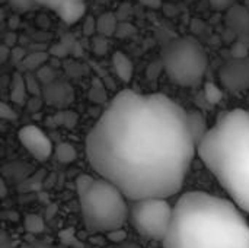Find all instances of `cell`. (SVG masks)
<instances>
[{
  "label": "cell",
  "instance_id": "6da1fadb",
  "mask_svg": "<svg viewBox=\"0 0 249 248\" xmlns=\"http://www.w3.org/2000/svg\"><path fill=\"white\" fill-rule=\"evenodd\" d=\"M196 153L187 111L163 94L120 92L86 137L93 171L133 202L178 194Z\"/></svg>",
  "mask_w": 249,
  "mask_h": 248
},
{
  "label": "cell",
  "instance_id": "7a4b0ae2",
  "mask_svg": "<svg viewBox=\"0 0 249 248\" xmlns=\"http://www.w3.org/2000/svg\"><path fill=\"white\" fill-rule=\"evenodd\" d=\"M165 248H249V224L229 200L188 191L174 206Z\"/></svg>",
  "mask_w": 249,
  "mask_h": 248
},
{
  "label": "cell",
  "instance_id": "3957f363",
  "mask_svg": "<svg viewBox=\"0 0 249 248\" xmlns=\"http://www.w3.org/2000/svg\"><path fill=\"white\" fill-rule=\"evenodd\" d=\"M197 155L232 203L249 213V111L233 110L220 115L197 146Z\"/></svg>",
  "mask_w": 249,
  "mask_h": 248
},
{
  "label": "cell",
  "instance_id": "277c9868",
  "mask_svg": "<svg viewBox=\"0 0 249 248\" xmlns=\"http://www.w3.org/2000/svg\"><path fill=\"white\" fill-rule=\"evenodd\" d=\"M79 196L82 216L86 228L92 232H111L123 229L128 221L125 196L109 181L95 178Z\"/></svg>",
  "mask_w": 249,
  "mask_h": 248
},
{
  "label": "cell",
  "instance_id": "5b68a950",
  "mask_svg": "<svg viewBox=\"0 0 249 248\" xmlns=\"http://www.w3.org/2000/svg\"><path fill=\"white\" fill-rule=\"evenodd\" d=\"M160 63L174 83L193 88L203 82L209 60L203 45L196 38L181 37L163 47Z\"/></svg>",
  "mask_w": 249,
  "mask_h": 248
},
{
  "label": "cell",
  "instance_id": "8992f818",
  "mask_svg": "<svg viewBox=\"0 0 249 248\" xmlns=\"http://www.w3.org/2000/svg\"><path fill=\"white\" fill-rule=\"evenodd\" d=\"M174 215V206L166 199H142L128 208L133 228L146 240L163 241Z\"/></svg>",
  "mask_w": 249,
  "mask_h": 248
},
{
  "label": "cell",
  "instance_id": "52a82bcc",
  "mask_svg": "<svg viewBox=\"0 0 249 248\" xmlns=\"http://www.w3.org/2000/svg\"><path fill=\"white\" fill-rule=\"evenodd\" d=\"M20 145L39 162H44L53 156L54 146L50 137L36 126L28 124L23 126L18 133Z\"/></svg>",
  "mask_w": 249,
  "mask_h": 248
},
{
  "label": "cell",
  "instance_id": "ba28073f",
  "mask_svg": "<svg viewBox=\"0 0 249 248\" xmlns=\"http://www.w3.org/2000/svg\"><path fill=\"white\" fill-rule=\"evenodd\" d=\"M222 85L229 92H242L249 89V57L231 58L219 72Z\"/></svg>",
  "mask_w": 249,
  "mask_h": 248
},
{
  "label": "cell",
  "instance_id": "9c48e42d",
  "mask_svg": "<svg viewBox=\"0 0 249 248\" xmlns=\"http://www.w3.org/2000/svg\"><path fill=\"white\" fill-rule=\"evenodd\" d=\"M225 23L236 37H249V10L244 4L235 3L226 10Z\"/></svg>",
  "mask_w": 249,
  "mask_h": 248
},
{
  "label": "cell",
  "instance_id": "30bf717a",
  "mask_svg": "<svg viewBox=\"0 0 249 248\" xmlns=\"http://www.w3.org/2000/svg\"><path fill=\"white\" fill-rule=\"evenodd\" d=\"M111 64L120 80H123L124 83L131 82L133 75H134V64L125 53L115 51L111 57Z\"/></svg>",
  "mask_w": 249,
  "mask_h": 248
},
{
  "label": "cell",
  "instance_id": "8fae6325",
  "mask_svg": "<svg viewBox=\"0 0 249 248\" xmlns=\"http://www.w3.org/2000/svg\"><path fill=\"white\" fill-rule=\"evenodd\" d=\"M187 123H188V130L191 133V137L196 146H198L209 132L204 115L200 111H187Z\"/></svg>",
  "mask_w": 249,
  "mask_h": 248
},
{
  "label": "cell",
  "instance_id": "7c38bea8",
  "mask_svg": "<svg viewBox=\"0 0 249 248\" xmlns=\"http://www.w3.org/2000/svg\"><path fill=\"white\" fill-rule=\"evenodd\" d=\"M57 12L66 23L73 25L85 16V3L82 0L67 1V3H63L61 6H58Z\"/></svg>",
  "mask_w": 249,
  "mask_h": 248
},
{
  "label": "cell",
  "instance_id": "4fadbf2b",
  "mask_svg": "<svg viewBox=\"0 0 249 248\" xmlns=\"http://www.w3.org/2000/svg\"><path fill=\"white\" fill-rule=\"evenodd\" d=\"M117 26H118V19L114 12H105L96 18V35L105 38L114 37Z\"/></svg>",
  "mask_w": 249,
  "mask_h": 248
},
{
  "label": "cell",
  "instance_id": "5bb4252c",
  "mask_svg": "<svg viewBox=\"0 0 249 248\" xmlns=\"http://www.w3.org/2000/svg\"><path fill=\"white\" fill-rule=\"evenodd\" d=\"M10 101L13 104H25L28 99V89H26V83H25V77L20 73H15L12 77V83H10Z\"/></svg>",
  "mask_w": 249,
  "mask_h": 248
},
{
  "label": "cell",
  "instance_id": "9a60e30c",
  "mask_svg": "<svg viewBox=\"0 0 249 248\" xmlns=\"http://www.w3.org/2000/svg\"><path fill=\"white\" fill-rule=\"evenodd\" d=\"M47 61H48L47 51H32L25 56V58L20 61V66L28 73H32V72H38L42 66H45Z\"/></svg>",
  "mask_w": 249,
  "mask_h": 248
},
{
  "label": "cell",
  "instance_id": "2e32d148",
  "mask_svg": "<svg viewBox=\"0 0 249 248\" xmlns=\"http://www.w3.org/2000/svg\"><path fill=\"white\" fill-rule=\"evenodd\" d=\"M53 156L57 162L60 164H71L76 161L77 158V152L74 149L73 145L67 143V142H63V143H58L54 151H53Z\"/></svg>",
  "mask_w": 249,
  "mask_h": 248
},
{
  "label": "cell",
  "instance_id": "e0dca14e",
  "mask_svg": "<svg viewBox=\"0 0 249 248\" xmlns=\"http://www.w3.org/2000/svg\"><path fill=\"white\" fill-rule=\"evenodd\" d=\"M249 57V37H236L232 45V58Z\"/></svg>",
  "mask_w": 249,
  "mask_h": 248
},
{
  "label": "cell",
  "instance_id": "ac0fdd59",
  "mask_svg": "<svg viewBox=\"0 0 249 248\" xmlns=\"http://www.w3.org/2000/svg\"><path fill=\"white\" fill-rule=\"evenodd\" d=\"M76 41L73 39V37H64L57 45H54L53 47V50H51V53H53V56H55V57H64V56H67L70 51H73V48L76 47Z\"/></svg>",
  "mask_w": 249,
  "mask_h": 248
},
{
  "label": "cell",
  "instance_id": "d6986e66",
  "mask_svg": "<svg viewBox=\"0 0 249 248\" xmlns=\"http://www.w3.org/2000/svg\"><path fill=\"white\" fill-rule=\"evenodd\" d=\"M25 229L31 234H41L45 231V224L41 216L38 215H28L25 218Z\"/></svg>",
  "mask_w": 249,
  "mask_h": 248
},
{
  "label": "cell",
  "instance_id": "ffe728a7",
  "mask_svg": "<svg viewBox=\"0 0 249 248\" xmlns=\"http://www.w3.org/2000/svg\"><path fill=\"white\" fill-rule=\"evenodd\" d=\"M204 96L206 99L209 101V104L214 105V104H219L223 98V92L213 83V82H207L204 85Z\"/></svg>",
  "mask_w": 249,
  "mask_h": 248
},
{
  "label": "cell",
  "instance_id": "44dd1931",
  "mask_svg": "<svg viewBox=\"0 0 249 248\" xmlns=\"http://www.w3.org/2000/svg\"><path fill=\"white\" fill-rule=\"evenodd\" d=\"M108 48H109L108 38L101 37V35L92 37V51H93L96 56H104V54H107Z\"/></svg>",
  "mask_w": 249,
  "mask_h": 248
},
{
  "label": "cell",
  "instance_id": "7402d4cb",
  "mask_svg": "<svg viewBox=\"0 0 249 248\" xmlns=\"http://www.w3.org/2000/svg\"><path fill=\"white\" fill-rule=\"evenodd\" d=\"M25 77V83H26V89H28V94H32V95H39L41 92V86H39V80L35 75L32 73H26L23 75Z\"/></svg>",
  "mask_w": 249,
  "mask_h": 248
},
{
  "label": "cell",
  "instance_id": "603a6c76",
  "mask_svg": "<svg viewBox=\"0 0 249 248\" xmlns=\"http://www.w3.org/2000/svg\"><path fill=\"white\" fill-rule=\"evenodd\" d=\"M16 118H18L16 111L9 104L0 101V123H4V121H16Z\"/></svg>",
  "mask_w": 249,
  "mask_h": 248
},
{
  "label": "cell",
  "instance_id": "cb8c5ba5",
  "mask_svg": "<svg viewBox=\"0 0 249 248\" xmlns=\"http://www.w3.org/2000/svg\"><path fill=\"white\" fill-rule=\"evenodd\" d=\"M82 31L85 37H95L96 35V18L86 16L82 22Z\"/></svg>",
  "mask_w": 249,
  "mask_h": 248
},
{
  "label": "cell",
  "instance_id": "d4e9b609",
  "mask_svg": "<svg viewBox=\"0 0 249 248\" xmlns=\"http://www.w3.org/2000/svg\"><path fill=\"white\" fill-rule=\"evenodd\" d=\"M95 178L92 177V175H88V174H82V175H79L77 178H76V191H77V194H80V193H83L90 184H92V181H93Z\"/></svg>",
  "mask_w": 249,
  "mask_h": 248
},
{
  "label": "cell",
  "instance_id": "484cf974",
  "mask_svg": "<svg viewBox=\"0 0 249 248\" xmlns=\"http://www.w3.org/2000/svg\"><path fill=\"white\" fill-rule=\"evenodd\" d=\"M136 32V28L128 23V22H118V26H117V31H115V35L120 37V38H125V37H130Z\"/></svg>",
  "mask_w": 249,
  "mask_h": 248
},
{
  "label": "cell",
  "instance_id": "4316f807",
  "mask_svg": "<svg viewBox=\"0 0 249 248\" xmlns=\"http://www.w3.org/2000/svg\"><path fill=\"white\" fill-rule=\"evenodd\" d=\"M207 1L214 10H219V12H226L229 7H232L236 3L235 0H207Z\"/></svg>",
  "mask_w": 249,
  "mask_h": 248
},
{
  "label": "cell",
  "instance_id": "83f0119b",
  "mask_svg": "<svg viewBox=\"0 0 249 248\" xmlns=\"http://www.w3.org/2000/svg\"><path fill=\"white\" fill-rule=\"evenodd\" d=\"M18 10H29L35 6L34 0H9Z\"/></svg>",
  "mask_w": 249,
  "mask_h": 248
},
{
  "label": "cell",
  "instance_id": "f1b7e54d",
  "mask_svg": "<svg viewBox=\"0 0 249 248\" xmlns=\"http://www.w3.org/2000/svg\"><path fill=\"white\" fill-rule=\"evenodd\" d=\"M25 56H26V53H25V50L23 48H20V47H13L12 50H10V57H12V60H15L18 64H20V61L25 58Z\"/></svg>",
  "mask_w": 249,
  "mask_h": 248
},
{
  "label": "cell",
  "instance_id": "f546056e",
  "mask_svg": "<svg viewBox=\"0 0 249 248\" xmlns=\"http://www.w3.org/2000/svg\"><path fill=\"white\" fill-rule=\"evenodd\" d=\"M16 41H18V37H16V34L13 32V31H10L7 35H6V38H4V45L7 47V48H13V47H16Z\"/></svg>",
  "mask_w": 249,
  "mask_h": 248
},
{
  "label": "cell",
  "instance_id": "4dcf8cb0",
  "mask_svg": "<svg viewBox=\"0 0 249 248\" xmlns=\"http://www.w3.org/2000/svg\"><path fill=\"white\" fill-rule=\"evenodd\" d=\"M108 238L111 241H123L125 238V232L123 229H115V231L108 232Z\"/></svg>",
  "mask_w": 249,
  "mask_h": 248
},
{
  "label": "cell",
  "instance_id": "1f68e13d",
  "mask_svg": "<svg viewBox=\"0 0 249 248\" xmlns=\"http://www.w3.org/2000/svg\"><path fill=\"white\" fill-rule=\"evenodd\" d=\"M139 1L149 9H159L162 6V0H139Z\"/></svg>",
  "mask_w": 249,
  "mask_h": 248
},
{
  "label": "cell",
  "instance_id": "d6a6232c",
  "mask_svg": "<svg viewBox=\"0 0 249 248\" xmlns=\"http://www.w3.org/2000/svg\"><path fill=\"white\" fill-rule=\"evenodd\" d=\"M67 1H73V0H34V3H48V4H54L55 7L61 6L63 3H67Z\"/></svg>",
  "mask_w": 249,
  "mask_h": 248
},
{
  "label": "cell",
  "instance_id": "836d02e7",
  "mask_svg": "<svg viewBox=\"0 0 249 248\" xmlns=\"http://www.w3.org/2000/svg\"><path fill=\"white\" fill-rule=\"evenodd\" d=\"M9 57H10V48H7L4 44H1L0 45V61H4Z\"/></svg>",
  "mask_w": 249,
  "mask_h": 248
},
{
  "label": "cell",
  "instance_id": "e575fe53",
  "mask_svg": "<svg viewBox=\"0 0 249 248\" xmlns=\"http://www.w3.org/2000/svg\"><path fill=\"white\" fill-rule=\"evenodd\" d=\"M7 194V186L4 183V180L0 177V199H3Z\"/></svg>",
  "mask_w": 249,
  "mask_h": 248
},
{
  "label": "cell",
  "instance_id": "d590c367",
  "mask_svg": "<svg viewBox=\"0 0 249 248\" xmlns=\"http://www.w3.org/2000/svg\"><path fill=\"white\" fill-rule=\"evenodd\" d=\"M32 248H55L54 246H51V244H36V246H34Z\"/></svg>",
  "mask_w": 249,
  "mask_h": 248
},
{
  "label": "cell",
  "instance_id": "8d00e7d4",
  "mask_svg": "<svg viewBox=\"0 0 249 248\" xmlns=\"http://www.w3.org/2000/svg\"><path fill=\"white\" fill-rule=\"evenodd\" d=\"M3 19H4V12H3V9L0 7V26H1V23H3Z\"/></svg>",
  "mask_w": 249,
  "mask_h": 248
},
{
  "label": "cell",
  "instance_id": "74e56055",
  "mask_svg": "<svg viewBox=\"0 0 249 248\" xmlns=\"http://www.w3.org/2000/svg\"><path fill=\"white\" fill-rule=\"evenodd\" d=\"M4 129H6V124H4V123H0V132L4 130Z\"/></svg>",
  "mask_w": 249,
  "mask_h": 248
},
{
  "label": "cell",
  "instance_id": "f35d334b",
  "mask_svg": "<svg viewBox=\"0 0 249 248\" xmlns=\"http://www.w3.org/2000/svg\"><path fill=\"white\" fill-rule=\"evenodd\" d=\"M6 1H9V0H0V4H3V3H6Z\"/></svg>",
  "mask_w": 249,
  "mask_h": 248
},
{
  "label": "cell",
  "instance_id": "ab89813d",
  "mask_svg": "<svg viewBox=\"0 0 249 248\" xmlns=\"http://www.w3.org/2000/svg\"><path fill=\"white\" fill-rule=\"evenodd\" d=\"M193 1H194V0H193Z\"/></svg>",
  "mask_w": 249,
  "mask_h": 248
}]
</instances>
